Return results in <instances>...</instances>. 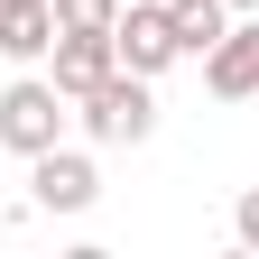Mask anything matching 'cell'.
<instances>
[{"instance_id":"1","label":"cell","mask_w":259,"mask_h":259,"mask_svg":"<svg viewBox=\"0 0 259 259\" xmlns=\"http://www.w3.org/2000/svg\"><path fill=\"white\" fill-rule=\"evenodd\" d=\"M74 120H83V139H102V148H139L157 130V93H148V74L111 65L93 93H74Z\"/></svg>"},{"instance_id":"2","label":"cell","mask_w":259,"mask_h":259,"mask_svg":"<svg viewBox=\"0 0 259 259\" xmlns=\"http://www.w3.org/2000/svg\"><path fill=\"white\" fill-rule=\"evenodd\" d=\"M65 120H74V102L56 93V74H19L10 93H0V148H19V157H37L65 139Z\"/></svg>"},{"instance_id":"3","label":"cell","mask_w":259,"mask_h":259,"mask_svg":"<svg viewBox=\"0 0 259 259\" xmlns=\"http://www.w3.org/2000/svg\"><path fill=\"white\" fill-rule=\"evenodd\" d=\"M93 194H102V176H93V157L83 148H37L28 157V204L37 213H93Z\"/></svg>"},{"instance_id":"4","label":"cell","mask_w":259,"mask_h":259,"mask_svg":"<svg viewBox=\"0 0 259 259\" xmlns=\"http://www.w3.org/2000/svg\"><path fill=\"white\" fill-rule=\"evenodd\" d=\"M111 47H120V65H130V74H148V83H157V74H167V65L185 56V47H176V19H167V0H130V10L111 19Z\"/></svg>"},{"instance_id":"5","label":"cell","mask_w":259,"mask_h":259,"mask_svg":"<svg viewBox=\"0 0 259 259\" xmlns=\"http://www.w3.org/2000/svg\"><path fill=\"white\" fill-rule=\"evenodd\" d=\"M204 83L222 93V102H259V10H241L232 28H222V47L204 56Z\"/></svg>"},{"instance_id":"6","label":"cell","mask_w":259,"mask_h":259,"mask_svg":"<svg viewBox=\"0 0 259 259\" xmlns=\"http://www.w3.org/2000/svg\"><path fill=\"white\" fill-rule=\"evenodd\" d=\"M111 65H120L111 28H74V37H56V47H47V74H56V93H65V102H74V93H93Z\"/></svg>"},{"instance_id":"7","label":"cell","mask_w":259,"mask_h":259,"mask_svg":"<svg viewBox=\"0 0 259 259\" xmlns=\"http://www.w3.org/2000/svg\"><path fill=\"white\" fill-rule=\"evenodd\" d=\"M47 47H56V10H47V0H0V56L37 65Z\"/></svg>"},{"instance_id":"8","label":"cell","mask_w":259,"mask_h":259,"mask_svg":"<svg viewBox=\"0 0 259 259\" xmlns=\"http://www.w3.org/2000/svg\"><path fill=\"white\" fill-rule=\"evenodd\" d=\"M167 19H176V47L185 56H213L222 28H232V0H167Z\"/></svg>"},{"instance_id":"9","label":"cell","mask_w":259,"mask_h":259,"mask_svg":"<svg viewBox=\"0 0 259 259\" xmlns=\"http://www.w3.org/2000/svg\"><path fill=\"white\" fill-rule=\"evenodd\" d=\"M47 10H56V37H74V28H111L120 0H47Z\"/></svg>"},{"instance_id":"10","label":"cell","mask_w":259,"mask_h":259,"mask_svg":"<svg viewBox=\"0 0 259 259\" xmlns=\"http://www.w3.org/2000/svg\"><path fill=\"white\" fill-rule=\"evenodd\" d=\"M232 241H241V250H259V185L232 204Z\"/></svg>"},{"instance_id":"11","label":"cell","mask_w":259,"mask_h":259,"mask_svg":"<svg viewBox=\"0 0 259 259\" xmlns=\"http://www.w3.org/2000/svg\"><path fill=\"white\" fill-rule=\"evenodd\" d=\"M232 10H259V0H232Z\"/></svg>"}]
</instances>
